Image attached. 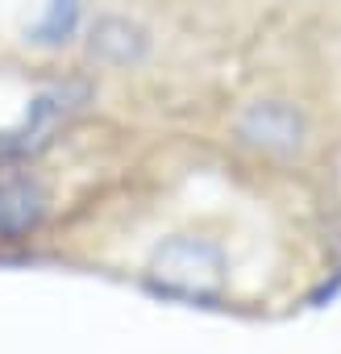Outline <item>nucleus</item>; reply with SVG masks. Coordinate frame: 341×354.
<instances>
[{
	"instance_id": "obj_1",
	"label": "nucleus",
	"mask_w": 341,
	"mask_h": 354,
	"mask_svg": "<svg viewBox=\"0 0 341 354\" xmlns=\"http://www.w3.org/2000/svg\"><path fill=\"white\" fill-rule=\"evenodd\" d=\"M88 100H92V88L84 80H67V84H55L46 92H38L30 100L21 125L0 133V162H30V158H38L55 142V133L75 113L88 109Z\"/></svg>"
},
{
	"instance_id": "obj_2",
	"label": "nucleus",
	"mask_w": 341,
	"mask_h": 354,
	"mask_svg": "<svg viewBox=\"0 0 341 354\" xmlns=\"http://www.w3.org/2000/svg\"><path fill=\"white\" fill-rule=\"evenodd\" d=\"M150 279L175 296H217L225 283V254L208 238H170L154 250Z\"/></svg>"
},
{
	"instance_id": "obj_3",
	"label": "nucleus",
	"mask_w": 341,
	"mask_h": 354,
	"mask_svg": "<svg viewBox=\"0 0 341 354\" xmlns=\"http://www.w3.org/2000/svg\"><path fill=\"white\" fill-rule=\"evenodd\" d=\"M237 138L271 158H291L308 146V117L287 100H258L237 117Z\"/></svg>"
},
{
	"instance_id": "obj_4",
	"label": "nucleus",
	"mask_w": 341,
	"mask_h": 354,
	"mask_svg": "<svg viewBox=\"0 0 341 354\" xmlns=\"http://www.w3.org/2000/svg\"><path fill=\"white\" fill-rule=\"evenodd\" d=\"M50 196L34 175H13L0 184V242H21L46 221Z\"/></svg>"
},
{
	"instance_id": "obj_5",
	"label": "nucleus",
	"mask_w": 341,
	"mask_h": 354,
	"mask_svg": "<svg viewBox=\"0 0 341 354\" xmlns=\"http://www.w3.org/2000/svg\"><path fill=\"white\" fill-rule=\"evenodd\" d=\"M88 55H92L96 63H104V67H137V63H146V55H150V34H146L137 21L108 13V17H100V21L92 26V34H88Z\"/></svg>"
},
{
	"instance_id": "obj_6",
	"label": "nucleus",
	"mask_w": 341,
	"mask_h": 354,
	"mask_svg": "<svg viewBox=\"0 0 341 354\" xmlns=\"http://www.w3.org/2000/svg\"><path fill=\"white\" fill-rule=\"evenodd\" d=\"M79 13H84L79 0H50V5H46V17H42L26 38H30L34 46H42V50H59V46H67V42L75 38Z\"/></svg>"
}]
</instances>
